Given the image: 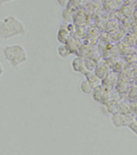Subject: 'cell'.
I'll return each mask as SVG.
<instances>
[{
  "mask_svg": "<svg viewBox=\"0 0 137 155\" xmlns=\"http://www.w3.org/2000/svg\"><path fill=\"white\" fill-rule=\"evenodd\" d=\"M80 89L82 93H84V94L89 95V94H91L92 93L94 86L88 79H84L80 84Z\"/></svg>",
  "mask_w": 137,
  "mask_h": 155,
  "instance_id": "obj_5",
  "label": "cell"
},
{
  "mask_svg": "<svg viewBox=\"0 0 137 155\" xmlns=\"http://www.w3.org/2000/svg\"><path fill=\"white\" fill-rule=\"evenodd\" d=\"M25 31L24 24L14 16L6 17L1 21V38L3 40L23 35Z\"/></svg>",
  "mask_w": 137,
  "mask_h": 155,
  "instance_id": "obj_1",
  "label": "cell"
},
{
  "mask_svg": "<svg viewBox=\"0 0 137 155\" xmlns=\"http://www.w3.org/2000/svg\"><path fill=\"white\" fill-rule=\"evenodd\" d=\"M128 128L137 135V120H132L130 124H129V126Z\"/></svg>",
  "mask_w": 137,
  "mask_h": 155,
  "instance_id": "obj_7",
  "label": "cell"
},
{
  "mask_svg": "<svg viewBox=\"0 0 137 155\" xmlns=\"http://www.w3.org/2000/svg\"><path fill=\"white\" fill-rule=\"evenodd\" d=\"M57 1H58V3H59V6L66 7V6H68V2H70V0H57Z\"/></svg>",
  "mask_w": 137,
  "mask_h": 155,
  "instance_id": "obj_8",
  "label": "cell"
},
{
  "mask_svg": "<svg viewBox=\"0 0 137 155\" xmlns=\"http://www.w3.org/2000/svg\"><path fill=\"white\" fill-rule=\"evenodd\" d=\"M72 67L73 69L74 72L77 73H84L85 69H86V64L84 61L80 59V58H76L72 61Z\"/></svg>",
  "mask_w": 137,
  "mask_h": 155,
  "instance_id": "obj_4",
  "label": "cell"
},
{
  "mask_svg": "<svg viewBox=\"0 0 137 155\" xmlns=\"http://www.w3.org/2000/svg\"><path fill=\"white\" fill-rule=\"evenodd\" d=\"M3 54L5 59L14 68L18 67L27 60V54L26 49L19 44L6 46L3 49Z\"/></svg>",
  "mask_w": 137,
  "mask_h": 155,
  "instance_id": "obj_2",
  "label": "cell"
},
{
  "mask_svg": "<svg viewBox=\"0 0 137 155\" xmlns=\"http://www.w3.org/2000/svg\"><path fill=\"white\" fill-rule=\"evenodd\" d=\"M11 1H14V0H1V3H2V4H5V3L11 2Z\"/></svg>",
  "mask_w": 137,
  "mask_h": 155,
  "instance_id": "obj_9",
  "label": "cell"
},
{
  "mask_svg": "<svg viewBox=\"0 0 137 155\" xmlns=\"http://www.w3.org/2000/svg\"><path fill=\"white\" fill-rule=\"evenodd\" d=\"M71 53H72V51H71L70 48L66 45H60L58 47V54L61 58H67Z\"/></svg>",
  "mask_w": 137,
  "mask_h": 155,
  "instance_id": "obj_6",
  "label": "cell"
},
{
  "mask_svg": "<svg viewBox=\"0 0 137 155\" xmlns=\"http://www.w3.org/2000/svg\"><path fill=\"white\" fill-rule=\"evenodd\" d=\"M133 119L131 118L127 115H123L121 113H114L112 116V123L113 125L116 128H123V127H128L129 124L132 121Z\"/></svg>",
  "mask_w": 137,
  "mask_h": 155,
  "instance_id": "obj_3",
  "label": "cell"
}]
</instances>
